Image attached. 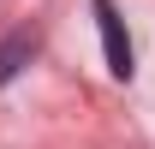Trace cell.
Listing matches in <instances>:
<instances>
[{
  "label": "cell",
  "mask_w": 155,
  "mask_h": 149,
  "mask_svg": "<svg viewBox=\"0 0 155 149\" xmlns=\"http://www.w3.org/2000/svg\"><path fill=\"white\" fill-rule=\"evenodd\" d=\"M30 54H36V36H30V30H12V36L0 42V84H12Z\"/></svg>",
  "instance_id": "obj_2"
},
{
  "label": "cell",
  "mask_w": 155,
  "mask_h": 149,
  "mask_svg": "<svg viewBox=\"0 0 155 149\" xmlns=\"http://www.w3.org/2000/svg\"><path fill=\"white\" fill-rule=\"evenodd\" d=\"M96 6V24H101V54H107V72L114 78H131V36H125V18H119L114 0H90Z\"/></svg>",
  "instance_id": "obj_1"
}]
</instances>
